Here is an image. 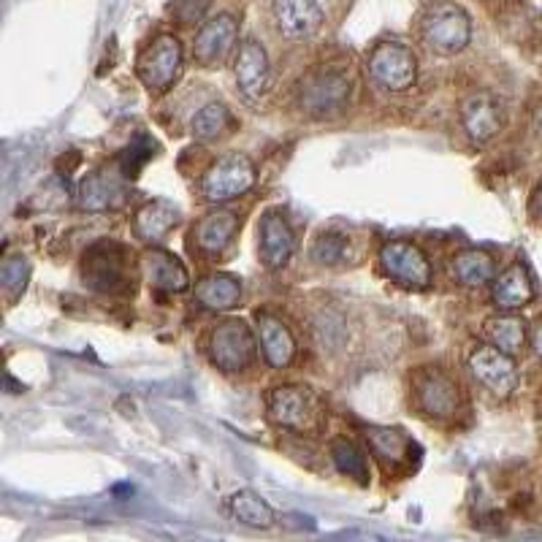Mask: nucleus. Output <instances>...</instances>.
Returning <instances> with one entry per match:
<instances>
[{
    "label": "nucleus",
    "instance_id": "nucleus-10",
    "mask_svg": "<svg viewBox=\"0 0 542 542\" xmlns=\"http://www.w3.org/2000/svg\"><path fill=\"white\" fill-rule=\"evenodd\" d=\"M469 372L488 393L507 399L518 385V366L513 356H507L494 345H477L469 353Z\"/></svg>",
    "mask_w": 542,
    "mask_h": 542
},
{
    "label": "nucleus",
    "instance_id": "nucleus-34",
    "mask_svg": "<svg viewBox=\"0 0 542 542\" xmlns=\"http://www.w3.org/2000/svg\"><path fill=\"white\" fill-rule=\"evenodd\" d=\"M529 209H532L534 220H540V223H542V182L537 187H534L532 198H529Z\"/></svg>",
    "mask_w": 542,
    "mask_h": 542
},
{
    "label": "nucleus",
    "instance_id": "nucleus-33",
    "mask_svg": "<svg viewBox=\"0 0 542 542\" xmlns=\"http://www.w3.org/2000/svg\"><path fill=\"white\" fill-rule=\"evenodd\" d=\"M529 342H532L534 356L542 361V320H537L532 326V331H529Z\"/></svg>",
    "mask_w": 542,
    "mask_h": 542
},
{
    "label": "nucleus",
    "instance_id": "nucleus-5",
    "mask_svg": "<svg viewBox=\"0 0 542 542\" xmlns=\"http://www.w3.org/2000/svg\"><path fill=\"white\" fill-rule=\"evenodd\" d=\"M255 185V166L247 155H225L215 160L198 182V193L206 204H228L244 196Z\"/></svg>",
    "mask_w": 542,
    "mask_h": 542
},
{
    "label": "nucleus",
    "instance_id": "nucleus-24",
    "mask_svg": "<svg viewBox=\"0 0 542 542\" xmlns=\"http://www.w3.org/2000/svg\"><path fill=\"white\" fill-rule=\"evenodd\" d=\"M453 277H456L464 288H483L494 280L496 274V258L483 247H469L453 258Z\"/></svg>",
    "mask_w": 542,
    "mask_h": 542
},
{
    "label": "nucleus",
    "instance_id": "nucleus-2",
    "mask_svg": "<svg viewBox=\"0 0 542 542\" xmlns=\"http://www.w3.org/2000/svg\"><path fill=\"white\" fill-rule=\"evenodd\" d=\"M421 38L437 55H458L472 41V19L458 3H431L421 17Z\"/></svg>",
    "mask_w": 542,
    "mask_h": 542
},
{
    "label": "nucleus",
    "instance_id": "nucleus-14",
    "mask_svg": "<svg viewBox=\"0 0 542 542\" xmlns=\"http://www.w3.org/2000/svg\"><path fill=\"white\" fill-rule=\"evenodd\" d=\"M269 418L288 431H307L315 421V404L301 385H277L269 393Z\"/></svg>",
    "mask_w": 542,
    "mask_h": 542
},
{
    "label": "nucleus",
    "instance_id": "nucleus-4",
    "mask_svg": "<svg viewBox=\"0 0 542 542\" xmlns=\"http://www.w3.org/2000/svg\"><path fill=\"white\" fill-rule=\"evenodd\" d=\"M255 353H258L255 334L244 320L228 318L223 323H217L212 328V334H209V358L220 372L239 374L244 369H250L255 361Z\"/></svg>",
    "mask_w": 542,
    "mask_h": 542
},
{
    "label": "nucleus",
    "instance_id": "nucleus-15",
    "mask_svg": "<svg viewBox=\"0 0 542 542\" xmlns=\"http://www.w3.org/2000/svg\"><path fill=\"white\" fill-rule=\"evenodd\" d=\"M255 337H258V347H261L263 361L271 369H288L296 358V337L288 328V323H282L274 312H255Z\"/></svg>",
    "mask_w": 542,
    "mask_h": 542
},
{
    "label": "nucleus",
    "instance_id": "nucleus-9",
    "mask_svg": "<svg viewBox=\"0 0 542 542\" xmlns=\"http://www.w3.org/2000/svg\"><path fill=\"white\" fill-rule=\"evenodd\" d=\"M380 266L404 288L423 290L431 285V263L418 244L404 242V239H393L380 247Z\"/></svg>",
    "mask_w": 542,
    "mask_h": 542
},
{
    "label": "nucleus",
    "instance_id": "nucleus-20",
    "mask_svg": "<svg viewBox=\"0 0 542 542\" xmlns=\"http://www.w3.org/2000/svg\"><path fill=\"white\" fill-rule=\"evenodd\" d=\"M196 304L209 312H231L242 304V280L225 271L206 274L196 282Z\"/></svg>",
    "mask_w": 542,
    "mask_h": 542
},
{
    "label": "nucleus",
    "instance_id": "nucleus-1",
    "mask_svg": "<svg viewBox=\"0 0 542 542\" xmlns=\"http://www.w3.org/2000/svg\"><path fill=\"white\" fill-rule=\"evenodd\" d=\"M353 95V82L345 71L339 68H320L304 76L296 90V103L307 117L323 120V117H337L345 112Z\"/></svg>",
    "mask_w": 542,
    "mask_h": 542
},
{
    "label": "nucleus",
    "instance_id": "nucleus-31",
    "mask_svg": "<svg viewBox=\"0 0 542 542\" xmlns=\"http://www.w3.org/2000/svg\"><path fill=\"white\" fill-rule=\"evenodd\" d=\"M347 239L339 231H326L320 234L309 250V258L318 263V266H337L342 258H345Z\"/></svg>",
    "mask_w": 542,
    "mask_h": 542
},
{
    "label": "nucleus",
    "instance_id": "nucleus-18",
    "mask_svg": "<svg viewBox=\"0 0 542 542\" xmlns=\"http://www.w3.org/2000/svg\"><path fill=\"white\" fill-rule=\"evenodd\" d=\"M271 14H274L277 30L293 41L315 36L323 25V9L318 0H274Z\"/></svg>",
    "mask_w": 542,
    "mask_h": 542
},
{
    "label": "nucleus",
    "instance_id": "nucleus-32",
    "mask_svg": "<svg viewBox=\"0 0 542 542\" xmlns=\"http://www.w3.org/2000/svg\"><path fill=\"white\" fill-rule=\"evenodd\" d=\"M212 0H171L169 14L179 28H193L206 17Z\"/></svg>",
    "mask_w": 542,
    "mask_h": 542
},
{
    "label": "nucleus",
    "instance_id": "nucleus-7",
    "mask_svg": "<svg viewBox=\"0 0 542 542\" xmlns=\"http://www.w3.org/2000/svg\"><path fill=\"white\" fill-rule=\"evenodd\" d=\"M182 71V44L174 33H160L152 38V44L141 52L136 63L141 85L152 93H166L174 87Z\"/></svg>",
    "mask_w": 542,
    "mask_h": 542
},
{
    "label": "nucleus",
    "instance_id": "nucleus-8",
    "mask_svg": "<svg viewBox=\"0 0 542 542\" xmlns=\"http://www.w3.org/2000/svg\"><path fill=\"white\" fill-rule=\"evenodd\" d=\"M412 396L423 415L437 418V421H448L458 412L461 404V388L440 369H421L412 380Z\"/></svg>",
    "mask_w": 542,
    "mask_h": 542
},
{
    "label": "nucleus",
    "instance_id": "nucleus-11",
    "mask_svg": "<svg viewBox=\"0 0 542 542\" xmlns=\"http://www.w3.org/2000/svg\"><path fill=\"white\" fill-rule=\"evenodd\" d=\"M236 38H239V22L231 14H217L204 22L196 33V44H193V57L198 66H223L228 55L234 52Z\"/></svg>",
    "mask_w": 542,
    "mask_h": 542
},
{
    "label": "nucleus",
    "instance_id": "nucleus-28",
    "mask_svg": "<svg viewBox=\"0 0 542 542\" xmlns=\"http://www.w3.org/2000/svg\"><path fill=\"white\" fill-rule=\"evenodd\" d=\"M331 461L342 475L356 480L358 486H369V458L353 440L339 437L331 442Z\"/></svg>",
    "mask_w": 542,
    "mask_h": 542
},
{
    "label": "nucleus",
    "instance_id": "nucleus-12",
    "mask_svg": "<svg viewBox=\"0 0 542 542\" xmlns=\"http://www.w3.org/2000/svg\"><path fill=\"white\" fill-rule=\"evenodd\" d=\"M128 182L131 179L122 174L120 166H101V169L90 171L82 185H79V204L87 212H109L117 206L125 204L128 198Z\"/></svg>",
    "mask_w": 542,
    "mask_h": 542
},
{
    "label": "nucleus",
    "instance_id": "nucleus-3",
    "mask_svg": "<svg viewBox=\"0 0 542 542\" xmlns=\"http://www.w3.org/2000/svg\"><path fill=\"white\" fill-rule=\"evenodd\" d=\"M82 280L98 293H120L128 288L131 255L120 242H98L82 258Z\"/></svg>",
    "mask_w": 542,
    "mask_h": 542
},
{
    "label": "nucleus",
    "instance_id": "nucleus-13",
    "mask_svg": "<svg viewBox=\"0 0 542 542\" xmlns=\"http://www.w3.org/2000/svg\"><path fill=\"white\" fill-rule=\"evenodd\" d=\"M461 125L469 141L483 147L505 128V109L491 93H472L461 103Z\"/></svg>",
    "mask_w": 542,
    "mask_h": 542
},
{
    "label": "nucleus",
    "instance_id": "nucleus-27",
    "mask_svg": "<svg viewBox=\"0 0 542 542\" xmlns=\"http://www.w3.org/2000/svg\"><path fill=\"white\" fill-rule=\"evenodd\" d=\"M190 131L198 141L223 139L225 133L234 131V114L228 112V106H223V103H206L190 122Z\"/></svg>",
    "mask_w": 542,
    "mask_h": 542
},
{
    "label": "nucleus",
    "instance_id": "nucleus-23",
    "mask_svg": "<svg viewBox=\"0 0 542 542\" xmlns=\"http://www.w3.org/2000/svg\"><path fill=\"white\" fill-rule=\"evenodd\" d=\"M491 299H494L496 307L507 309V312L526 307L534 299V285L529 271L521 263H515V266L502 271L494 280V285H491Z\"/></svg>",
    "mask_w": 542,
    "mask_h": 542
},
{
    "label": "nucleus",
    "instance_id": "nucleus-25",
    "mask_svg": "<svg viewBox=\"0 0 542 542\" xmlns=\"http://www.w3.org/2000/svg\"><path fill=\"white\" fill-rule=\"evenodd\" d=\"M228 507H231V513H234L236 521L244 526H250V529H271L274 521H277L274 507H271L261 494L250 491V488L236 491V494L228 499Z\"/></svg>",
    "mask_w": 542,
    "mask_h": 542
},
{
    "label": "nucleus",
    "instance_id": "nucleus-21",
    "mask_svg": "<svg viewBox=\"0 0 542 542\" xmlns=\"http://www.w3.org/2000/svg\"><path fill=\"white\" fill-rule=\"evenodd\" d=\"M144 269H147L152 288L160 293H185L190 288V277H187L182 261L163 247H150L144 253Z\"/></svg>",
    "mask_w": 542,
    "mask_h": 542
},
{
    "label": "nucleus",
    "instance_id": "nucleus-22",
    "mask_svg": "<svg viewBox=\"0 0 542 542\" xmlns=\"http://www.w3.org/2000/svg\"><path fill=\"white\" fill-rule=\"evenodd\" d=\"M236 231H239V215L228 212V209H217L212 215L198 220L193 242L204 255H220L228 244L234 242Z\"/></svg>",
    "mask_w": 542,
    "mask_h": 542
},
{
    "label": "nucleus",
    "instance_id": "nucleus-6",
    "mask_svg": "<svg viewBox=\"0 0 542 542\" xmlns=\"http://www.w3.org/2000/svg\"><path fill=\"white\" fill-rule=\"evenodd\" d=\"M366 68L374 85H380L388 93H404L418 82V60L412 55V49L399 41L377 44Z\"/></svg>",
    "mask_w": 542,
    "mask_h": 542
},
{
    "label": "nucleus",
    "instance_id": "nucleus-17",
    "mask_svg": "<svg viewBox=\"0 0 542 542\" xmlns=\"http://www.w3.org/2000/svg\"><path fill=\"white\" fill-rule=\"evenodd\" d=\"M236 85H239V93L247 98V101H261L266 90H269L271 68H269V55L263 49L261 41L255 38H247L239 47V57H236Z\"/></svg>",
    "mask_w": 542,
    "mask_h": 542
},
{
    "label": "nucleus",
    "instance_id": "nucleus-30",
    "mask_svg": "<svg viewBox=\"0 0 542 542\" xmlns=\"http://www.w3.org/2000/svg\"><path fill=\"white\" fill-rule=\"evenodd\" d=\"M30 280V263L25 255H6L3 258V266H0V285L6 290V299L17 301L25 288H28Z\"/></svg>",
    "mask_w": 542,
    "mask_h": 542
},
{
    "label": "nucleus",
    "instance_id": "nucleus-29",
    "mask_svg": "<svg viewBox=\"0 0 542 542\" xmlns=\"http://www.w3.org/2000/svg\"><path fill=\"white\" fill-rule=\"evenodd\" d=\"M369 448L385 467H399L410 458L412 442L396 429H369Z\"/></svg>",
    "mask_w": 542,
    "mask_h": 542
},
{
    "label": "nucleus",
    "instance_id": "nucleus-19",
    "mask_svg": "<svg viewBox=\"0 0 542 542\" xmlns=\"http://www.w3.org/2000/svg\"><path fill=\"white\" fill-rule=\"evenodd\" d=\"M179 217L182 215H179L177 206L163 201V198H155V201H147V204L139 206V212L133 217V231H136L141 242L155 247L177 228Z\"/></svg>",
    "mask_w": 542,
    "mask_h": 542
},
{
    "label": "nucleus",
    "instance_id": "nucleus-16",
    "mask_svg": "<svg viewBox=\"0 0 542 542\" xmlns=\"http://www.w3.org/2000/svg\"><path fill=\"white\" fill-rule=\"evenodd\" d=\"M261 261L269 271L285 269L296 253V234L290 228L288 217L280 209H266L261 215Z\"/></svg>",
    "mask_w": 542,
    "mask_h": 542
},
{
    "label": "nucleus",
    "instance_id": "nucleus-26",
    "mask_svg": "<svg viewBox=\"0 0 542 542\" xmlns=\"http://www.w3.org/2000/svg\"><path fill=\"white\" fill-rule=\"evenodd\" d=\"M483 334L488 345H494L507 356H515L526 342V323L518 315H494L483 323Z\"/></svg>",
    "mask_w": 542,
    "mask_h": 542
}]
</instances>
